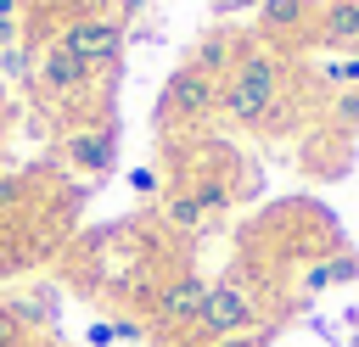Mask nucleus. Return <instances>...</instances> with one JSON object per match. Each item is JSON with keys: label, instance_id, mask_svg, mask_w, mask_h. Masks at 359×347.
I'll list each match as a JSON object with an SVG mask.
<instances>
[{"label": "nucleus", "instance_id": "1a4fd4ad", "mask_svg": "<svg viewBox=\"0 0 359 347\" xmlns=\"http://www.w3.org/2000/svg\"><path fill=\"white\" fill-rule=\"evenodd\" d=\"M62 157L79 168V174H107V162H112V129H67V140H62Z\"/></svg>", "mask_w": 359, "mask_h": 347}, {"label": "nucleus", "instance_id": "4468645a", "mask_svg": "<svg viewBox=\"0 0 359 347\" xmlns=\"http://www.w3.org/2000/svg\"><path fill=\"white\" fill-rule=\"evenodd\" d=\"M320 84H337V90H359V56H331L320 67Z\"/></svg>", "mask_w": 359, "mask_h": 347}, {"label": "nucleus", "instance_id": "f257e3e1", "mask_svg": "<svg viewBox=\"0 0 359 347\" xmlns=\"http://www.w3.org/2000/svg\"><path fill=\"white\" fill-rule=\"evenodd\" d=\"M286 90V56L269 45H247V56L236 62V73L219 90V118L236 129H258V118L269 112V101Z\"/></svg>", "mask_w": 359, "mask_h": 347}, {"label": "nucleus", "instance_id": "9d476101", "mask_svg": "<svg viewBox=\"0 0 359 347\" xmlns=\"http://www.w3.org/2000/svg\"><path fill=\"white\" fill-rule=\"evenodd\" d=\"M163 224H168V229H180V235H196V229L208 224V213H202V201H196L185 185H174V190H168V201H163Z\"/></svg>", "mask_w": 359, "mask_h": 347}, {"label": "nucleus", "instance_id": "6ab92c4d", "mask_svg": "<svg viewBox=\"0 0 359 347\" xmlns=\"http://www.w3.org/2000/svg\"><path fill=\"white\" fill-rule=\"evenodd\" d=\"M213 347H258V336H230V341H213Z\"/></svg>", "mask_w": 359, "mask_h": 347}, {"label": "nucleus", "instance_id": "f3484780", "mask_svg": "<svg viewBox=\"0 0 359 347\" xmlns=\"http://www.w3.org/2000/svg\"><path fill=\"white\" fill-rule=\"evenodd\" d=\"M112 336H118V330H112V325H107V319H95V325H90V347H107V341H112Z\"/></svg>", "mask_w": 359, "mask_h": 347}, {"label": "nucleus", "instance_id": "2eb2a0df", "mask_svg": "<svg viewBox=\"0 0 359 347\" xmlns=\"http://www.w3.org/2000/svg\"><path fill=\"white\" fill-rule=\"evenodd\" d=\"M331 123H359V90H342L331 101Z\"/></svg>", "mask_w": 359, "mask_h": 347}, {"label": "nucleus", "instance_id": "9b49d317", "mask_svg": "<svg viewBox=\"0 0 359 347\" xmlns=\"http://www.w3.org/2000/svg\"><path fill=\"white\" fill-rule=\"evenodd\" d=\"M303 123V101L292 95V90H280L275 101H269V112L258 118V134H269V140H280V134H292Z\"/></svg>", "mask_w": 359, "mask_h": 347}, {"label": "nucleus", "instance_id": "a211bd4d", "mask_svg": "<svg viewBox=\"0 0 359 347\" xmlns=\"http://www.w3.org/2000/svg\"><path fill=\"white\" fill-rule=\"evenodd\" d=\"M6 112H11V95H6V84H0V146H6Z\"/></svg>", "mask_w": 359, "mask_h": 347}, {"label": "nucleus", "instance_id": "20e7f679", "mask_svg": "<svg viewBox=\"0 0 359 347\" xmlns=\"http://www.w3.org/2000/svg\"><path fill=\"white\" fill-rule=\"evenodd\" d=\"M219 78H208V73H196L191 62L168 78V90H163V101H157V123L168 129V123H180V129H202L208 118H219Z\"/></svg>", "mask_w": 359, "mask_h": 347}, {"label": "nucleus", "instance_id": "f03ea898", "mask_svg": "<svg viewBox=\"0 0 359 347\" xmlns=\"http://www.w3.org/2000/svg\"><path fill=\"white\" fill-rule=\"evenodd\" d=\"M258 319H264L258 291L241 285V280H219V285H208V302H202V319H196L191 336H202V341H230V336H252Z\"/></svg>", "mask_w": 359, "mask_h": 347}, {"label": "nucleus", "instance_id": "7ed1b4c3", "mask_svg": "<svg viewBox=\"0 0 359 347\" xmlns=\"http://www.w3.org/2000/svg\"><path fill=\"white\" fill-rule=\"evenodd\" d=\"M56 45L73 50L90 73H107L123 56V17H112V11H73L56 28Z\"/></svg>", "mask_w": 359, "mask_h": 347}, {"label": "nucleus", "instance_id": "ddd939ff", "mask_svg": "<svg viewBox=\"0 0 359 347\" xmlns=\"http://www.w3.org/2000/svg\"><path fill=\"white\" fill-rule=\"evenodd\" d=\"M50 302H56L50 291H39V297H17V302H11V313H17V325H22V330H28V325H50V319H56V308H50Z\"/></svg>", "mask_w": 359, "mask_h": 347}, {"label": "nucleus", "instance_id": "6e6552de", "mask_svg": "<svg viewBox=\"0 0 359 347\" xmlns=\"http://www.w3.org/2000/svg\"><path fill=\"white\" fill-rule=\"evenodd\" d=\"M241 56H247V39H241L236 28H213V34H202V39H196V50H191V67L224 84V78L236 73V62H241Z\"/></svg>", "mask_w": 359, "mask_h": 347}, {"label": "nucleus", "instance_id": "0eeeda50", "mask_svg": "<svg viewBox=\"0 0 359 347\" xmlns=\"http://www.w3.org/2000/svg\"><path fill=\"white\" fill-rule=\"evenodd\" d=\"M309 45H325L337 56H353L359 50V0H325V11L309 28Z\"/></svg>", "mask_w": 359, "mask_h": 347}, {"label": "nucleus", "instance_id": "39448f33", "mask_svg": "<svg viewBox=\"0 0 359 347\" xmlns=\"http://www.w3.org/2000/svg\"><path fill=\"white\" fill-rule=\"evenodd\" d=\"M34 95L39 101H50V106H67V101H84L90 95V84H95V73L73 56V50H62L56 39L50 45H39L34 50Z\"/></svg>", "mask_w": 359, "mask_h": 347}, {"label": "nucleus", "instance_id": "dca6fc26", "mask_svg": "<svg viewBox=\"0 0 359 347\" xmlns=\"http://www.w3.org/2000/svg\"><path fill=\"white\" fill-rule=\"evenodd\" d=\"M129 190H135V196H151V190H157V168H135V174H129Z\"/></svg>", "mask_w": 359, "mask_h": 347}, {"label": "nucleus", "instance_id": "423d86ee", "mask_svg": "<svg viewBox=\"0 0 359 347\" xmlns=\"http://www.w3.org/2000/svg\"><path fill=\"white\" fill-rule=\"evenodd\" d=\"M202 302H208V285L196 274H180V280L151 291V319H157L163 336H191L196 319H202Z\"/></svg>", "mask_w": 359, "mask_h": 347}, {"label": "nucleus", "instance_id": "f8f14e48", "mask_svg": "<svg viewBox=\"0 0 359 347\" xmlns=\"http://www.w3.org/2000/svg\"><path fill=\"white\" fill-rule=\"evenodd\" d=\"M303 11H309V0H264L258 28H264V34H292V28L303 22Z\"/></svg>", "mask_w": 359, "mask_h": 347}]
</instances>
